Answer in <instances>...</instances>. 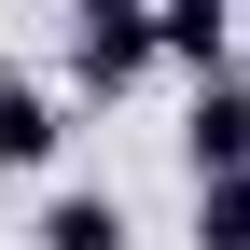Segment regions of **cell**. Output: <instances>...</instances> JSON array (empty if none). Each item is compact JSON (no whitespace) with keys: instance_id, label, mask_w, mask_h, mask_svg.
Listing matches in <instances>:
<instances>
[{"instance_id":"cell-1","label":"cell","mask_w":250,"mask_h":250,"mask_svg":"<svg viewBox=\"0 0 250 250\" xmlns=\"http://www.w3.org/2000/svg\"><path fill=\"white\" fill-rule=\"evenodd\" d=\"M70 83L83 98H139L153 83V0H70Z\"/></svg>"},{"instance_id":"cell-2","label":"cell","mask_w":250,"mask_h":250,"mask_svg":"<svg viewBox=\"0 0 250 250\" xmlns=\"http://www.w3.org/2000/svg\"><path fill=\"white\" fill-rule=\"evenodd\" d=\"M153 70H236V0H153Z\"/></svg>"},{"instance_id":"cell-3","label":"cell","mask_w":250,"mask_h":250,"mask_svg":"<svg viewBox=\"0 0 250 250\" xmlns=\"http://www.w3.org/2000/svg\"><path fill=\"white\" fill-rule=\"evenodd\" d=\"M181 153H195V181L250 167V83H236V70H208V83H195V111H181Z\"/></svg>"},{"instance_id":"cell-4","label":"cell","mask_w":250,"mask_h":250,"mask_svg":"<svg viewBox=\"0 0 250 250\" xmlns=\"http://www.w3.org/2000/svg\"><path fill=\"white\" fill-rule=\"evenodd\" d=\"M56 139H70V98L56 83H0V167H56Z\"/></svg>"},{"instance_id":"cell-5","label":"cell","mask_w":250,"mask_h":250,"mask_svg":"<svg viewBox=\"0 0 250 250\" xmlns=\"http://www.w3.org/2000/svg\"><path fill=\"white\" fill-rule=\"evenodd\" d=\"M28 250H125V208L111 195H56L42 223H28Z\"/></svg>"},{"instance_id":"cell-6","label":"cell","mask_w":250,"mask_h":250,"mask_svg":"<svg viewBox=\"0 0 250 250\" xmlns=\"http://www.w3.org/2000/svg\"><path fill=\"white\" fill-rule=\"evenodd\" d=\"M195 250H250V167L195 181Z\"/></svg>"},{"instance_id":"cell-7","label":"cell","mask_w":250,"mask_h":250,"mask_svg":"<svg viewBox=\"0 0 250 250\" xmlns=\"http://www.w3.org/2000/svg\"><path fill=\"white\" fill-rule=\"evenodd\" d=\"M236 14H250V0H236Z\"/></svg>"}]
</instances>
